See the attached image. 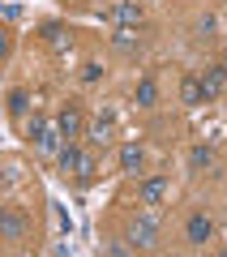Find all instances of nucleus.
Listing matches in <instances>:
<instances>
[{
    "mask_svg": "<svg viewBox=\"0 0 227 257\" xmlns=\"http://www.w3.org/2000/svg\"><path fill=\"white\" fill-rule=\"evenodd\" d=\"M223 90H227V64L206 69V73H201V94H206V99H218Z\"/></svg>",
    "mask_w": 227,
    "mask_h": 257,
    "instance_id": "f257e3e1",
    "label": "nucleus"
},
{
    "mask_svg": "<svg viewBox=\"0 0 227 257\" xmlns=\"http://www.w3.org/2000/svg\"><path fill=\"white\" fill-rule=\"evenodd\" d=\"M107 18H111V22H120V26H142V9H137L133 0H120V5H111Z\"/></svg>",
    "mask_w": 227,
    "mask_h": 257,
    "instance_id": "f03ea898",
    "label": "nucleus"
},
{
    "mask_svg": "<svg viewBox=\"0 0 227 257\" xmlns=\"http://www.w3.org/2000/svg\"><path fill=\"white\" fill-rule=\"evenodd\" d=\"M184 236H189V244H206V240L214 236V223H210L206 214H193L189 227H184Z\"/></svg>",
    "mask_w": 227,
    "mask_h": 257,
    "instance_id": "7ed1b4c3",
    "label": "nucleus"
},
{
    "mask_svg": "<svg viewBox=\"0 0 227 257\" xmlns=\"http://www.w3.org/2000/svg\"><path fill=\"white\" fill-rule=\"evenodd\" d=\"M129 240H133V248H150V244H155V223H150V219H133Z\"/></svg>",
    "mask_w": 227,
    "mask_h": 257,
    "instance_id": "20e7f679",
    "label": "nucleus"
},
{
    "mask_svg": "<svg viewBox=\"0 0 227 257\" xmlns=\"http://www.w3.org/2000/svg\"><path fill=\"white\" fill-rule=\"evenodd\" d=\"M0 231H5V240H22L26 236V219H22L18 210H5L0 214Z\"/></svg>",
    "mask_w": 227,
    "mask_h": 257,
    "instance_id": "39448f33",
    "label": "nucleus"
},
{
    "mask_svg": "<svg viewBox=\"0 0 227 257\" xmlns=\"http://www.w3.org/2000/svg\"><path fill=\"white\" fill-rule=\"evenodd\" d=\"M56 128H60L64 138H77V133H82V111H77V107H64L60 120H56Z\"/></svg>",
    "mask_w": 227,
    "mask_h": 257,
    "instance_id": "423d86ee",
    "label": "nucleus"
},
{
    "mask_svg": "<svg viewBox=\"0 0 227 257\" xmlns=\"http://www.w3.org/2000/svg\"><path fill=\"white\" fill-rule=\"evenodd\" d=\"M163 193H167V180H163V176H150V180L142 184V202L146 206H159V202H163Z\"/></svg>",
    "mask_w": 227,
    "mask_h": 257,
    "instance_id": "0eeeda50",
    "label": "nucleus"
},
{
    "mask_svg": "<svg viewBox=\"0 0 227 257\" xmlns=\"http://www.w3.org/2000/svg\"><path fill=\"white\" fill-rule=\"evenodd\" d=\"M82 159H86L82 150H73V146H64L60 155H56V163H60V172H64V176H77V167H82Z\"/></svg>",
    "mask_w": 227,
    "mask_h": 257,
    "instance_id": "6e6552de",
    "label": "nucleus"
},
{
    "mask_svg": "<svg viewBox=\"0 0 227 257\" xmlns=\"http://www.w3.org/2000/svg\"><path fill=\"white\" fill-rule=\"evenodd\" d=\"M155 103H159V86L150 77H142L137 82V107H155Z\"/></svg>",
    "mask_w": 227,
    "mask_h": 257,
    "instance_id": "1a4fd4ad",
    "label": "nucleus"
},
{
    "mask_svg": "<svg viewBox=\"0 0 227 257\" xmlns=\"http://www.w3.org/2000/svg\"><path fill=\"white\" fill-rule=\"evenodd\" d=\"M43 39H47L52 47H69V43H73V39L64 35V26H60V22H47V26H43Z\"/></svg>",
    "mask_w": 227,
    "mask_h": 257,
    "instance_id": "9d476101",
    "label": "nucleus"
},
{
    "mask_svg": "<svg viewBox=\"0 0 227 257\" xmlns=\"http://www.w3.org/2000/svg\"><path fill=\"white\" fill-rule=\"evenodd\" d=\"M180 99H184V103H206V94H201V82H197V77H184V82H180Z\"/></svg>",
    "mask_w": 227,
    "mask_h": 257,
    "instance_id": "9b49d317",
    "label": "nucleus"
},
{
    "mask_svg": "<svg viewBox=\"0 0 227 257\" xmlns=\"http://www.w3.org/2000/svg\"><path fill=\"white\" fill-rule=\"evenodd\" d=\"M60 138H64L60 128H47L43 138H39V150H43V155H60Z\"/></svg>",
    "mask_w": 227,
    "mask_h": 257,
    "instance_id": "f8f14e48",
    "label": "nucleus"
},
{
    "mask_svg": "<svg viewBox=\"0 0 227 257\" xmlns=\"http://www.w3.org/2000/svg\"><path fill=\"white\" fill-rule=\"evenodd\" d=\"M189 163H193V172H210V167H214V155H210L206 146H197V150L189 155Z\"/></svg>",
    "mask_w": 227,
    "mask_h": 257,
    "instance_id": "ddd939ff",
    "label": "nucleus"
},
{
    "mask_svg": "<svg viewBox=\"0 0 227 257\" xmlns=\"http://www.w3.org/2000/svg\"><path fill=\"white\" fill-rule=\"evenodd\" d=\"M120 167H125V172H137V167H142V150L125 146V150H120Z\"/></svg>",
    "mask_w": 227,
    "mask_h": 257,
    "instance_id": "4468645a",
    "label": "nucleus"
},
{
    "mask_svg": "<svg viewBox=\"0 0 227 257\" xmlns=\"http://www.w3.org/2000/svg\"><path fill=\"white\" fill-rule=\"evenodd\" d=\"M107 138H111V116H103V120H94V124H90V142H99V146H103Z\"/></svg>",
    "mask_w": 227,
    "mask_h": 257,
    "instance_id": "2eb2a0df",
    "label": "nucleus"
},
{
    "mask_svg": "<svg viewBox=\"0 0 227 257\" xmlns=\"http://www.w3.org/2000/svg\"><path fill=\"white\" fill-rule=\"evenodd\" d=\"M9 111H13V116H26V111H30V94L26 90H13L9 94Z\"/></svg>",
    "mask_w": 227,
    "mask_h": 257,
    "instance_id": "dca6fc26",
    "label": "nucleus"
},
{
    "mask_svg": "<svg viewBox=\"0 0 227 257\" xmlns=\"http://www.w3.org/2000/svg\"><path fill=\"white\" fill-rule=\"evenodd\" d=\"M133 43H137V39H133V26H120V30H116V47H120V52H133Z\"/></svg>",
    "mask_w": 227,
    "mask_h": 257,
    "instance_id": "f3484780",
    "label": "nucleus"
},
{
    "mask_svg": "<svg viewBox=\"0 0 227 257\" xmlns=\"http://www.w3.org/2000/svg\"><path fill=\"white\" fill-rule=\"evenodd\" d=\"M43 133H47L43 116H30V120H26V138H35V142H39V138H43Z\"/></svg>",
    "mask_w": 227,
    "mask_h": 257,
    "instance_id": "a211bd4d",
    "label": "nucleus"
},
{
    "mask_svg": "<svg viewBox=\"0 0 227 257\" xmlns=\"http://www.w3.org/2000/svg\"><path fill=\"white\" fill-rule=\"evenodd\" d=\"M94 172H99V167H94V159L86 155V159H82V167H77V180H94Z\"/></svg>",
    "mask_w": 227,
    "mask_h": 257,
    "instance_id": "6ab92c4d",
    "label": "nucleus"
},
{
    "mask_svg": "<svg viewBox=\"0 0 227 257\" xmlns=\"http://www.w3.org/2000/svg\"><path fill=\"white\" fill-rule=\"evenodd\" d=\"M82 77H86V82H99V77H103V69H99V64H86V69H82Z\"/></svg>",
    "mask_w": 227,
    "mask_h": 257,
    "instance_id": "aec40b11",
    "label": "nucleus"
}]
</instances>
